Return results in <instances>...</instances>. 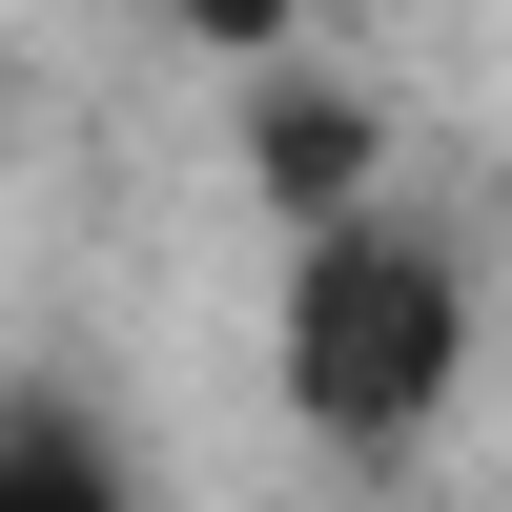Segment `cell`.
<instances>
[{
    "mask_svg": "<svg viewBox=\"0 0 512 512\" xmlns=\"http://www.w3.org/2000/svg\"><path fill=\"white\" fill-rule=\"evenodd\" d=\"M0 512H164V492L82 390H0Z\"/></svg>",
    "mask_w": 512,
    "mask_h": 512,
    "instance_id": "obj_2",
    "label": "cell"
},
{
    "mask_svg": "<svg viewBox=\"0 0 512 512\" xmlns=\"http://www.w3.org/2000/svg\"><path fill=\"white\" fill-rule=\"evenodd\" d=\"M185 21H205V41H287L308 0H185Z\"/></svg>",
    "mask_w": 512,
    "mask_h": 512,
    "instance_id": "obj_3",
    "label": "cell"
},
{
    "mask_svg": "<svg viewBox=\"0 0 512 512\" xmlns=\"http://www.w3.org/2000/svg\"><path fill=\"white\" fill-rule=\"evenodd\" d=\"M472 369H492V287H472V246H451L431 205L328 185L308 226H287V267H267V410L328 472H410V451L472 410Z\"/></svg>",
    "mask_w": 512,
    "mask_h": 512,
    "instance_id": "obj_1",
    "label": "cell"
}]
</instances>
